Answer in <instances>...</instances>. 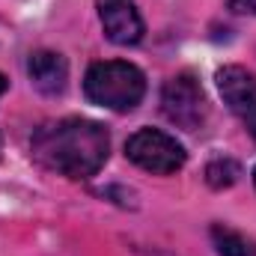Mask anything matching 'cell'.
I'll use <instances>...</instances> for the list:
<instances>
[{"mask_svg": "<svg viewBox=\"0 0 256 256\" xmlns=\"http://www.w3.org/2000/svg\"><path fill=\"white\" fill-rule=\"evenodd\" d=\"M248 131H250V134H254V140H256V122H254V126H248Z\"/></svg>", "mask_w": 256, "mask_h": 256, "instance_id": "obj_12", "label": "cell"}, {"mask_svg": "<svg viewBox=\"0 0 256 256\" xmlns=\"http://www.w3.org/2000/svg\"><path fill=\"white\" fill-rule=\"evenodd\" d=\"M126 155H128V161L137 164L140 170L161 173V176L182 170L185 161H188L185 146L176 137H170V134H164L158 128H140V131H134L126 143Z\"/></svg>", "mask_w": 256, "mask_h": 256, "instance_id": "obj_3", "label": "cell"}, {"mask_svg": "<svg viewBox=\"0 0 256 256\" xmlns=\"http://www.w3.org/2000/svg\"><path fill=\"white\" fill-rule=\"evenodd\" d=\"M30 149L42 167L66 179H90L104 167L110 155V137L104 126L92 120L66 116L36 128Z\"/></svg>", "mask_w": 256, "mask_h": 256, "instance_id": "obj_1", "label": "cell"}, {"mask_svg": "<svg viewBox=\"0 0 256 256\" xmlns=\"http://www.w3.org/2000/svg\"><path fill=\"white\" fill-rule=\"evenodd\" d=\"M84 92L92 104L108 110H134L146 96V78L137 66L126 60H104L92 63L84 78Z\"/></svg>", "mask_w": 256, "mask_h": 256, "instance_id": "obj_2", "label": "cell"}, {"mask_svg": "<svg viewBox=\"0 0 256 256\" xmlns=\"http://www.w3.org/2000/svg\"><path fill=\"white\" fill-rule=\"evenodd\" d=\"M238 176H242V167H238L232 158H214V161L206 164V182H208L212 188H218V191L236 185Z\"/></svg>", "mask_w": 256, "mask_h": 256, "instance_id": "obj_9", "label": "cell"}, {"mask_svg": "<svg viewBox=\"0 0 256 256\" xmlns=\"http://www.w3.org/2000/svg\"><path fill=\"white\" fill-rule=\"evenodd\" d=\"M98 18L114 45H137L146 33L134 0H98Z\"/></svg>", "mask_w": 256, "mask_h": 256, "instance_id": "obj_6", "label": "cell"}, {"mask_svg": "<svg viewBox=\"0 0 256 256\" xmlns=\"http://www.w3.org/2000/svg\"><path fill=\"white\" fill-rule=\"evenodd\" d=\"M6 86H9V80H6V78H3V74H0V96H3V92H6Z\"/></svg>", "mask_w": 256, "mask_h": 256, "instance_id": "obj_11", "label": "cell"}, {"mask_svg": "<svg viewBox=\"0 0 256 256\" xmlns=\"http://www.w3.org/2000/svg\"><path fill=\"white\" fill-rule=\"evenodd\" d=\"M230 9H232V12H248V15H256V0H230Z\"/></svg>", "mask_w": 256, "mask_h": 256, "instance_id": "obj_10", "label": "cell"}, {"mask_svg": "<svg viewBox=\"0 0 256 256\" xmlns=\"http://www.w3.org/2000/svg\"><path fill=\"white\" fill-rule=\"evenodd\" d=\"M212 242L220 256H256V242H250L248 236H242L224 224L212 226Z\"/></svg>", "mask_w": 256, "mask_h": 256, "instance_id": "obj_8", "label": "cell"}, {"mask_svg": "<svg viewBox=\"0 0 256 256\" xmlns=\"http://www.w3.org/2000/svg\"><path fill=\"white\" fill-rule=\"evenodd\" d=\"M161 110L173 126L185 128V131L202 128L206 116H208V102H206V92H202L200 80L191 72H182V74H176L164 84Z\"/></svg>", "mask_w": 256, "mask_h": 256, "instance_id": "obj_4", "label": "cell"}, {"mask_svg": "<svg viewBox=\"0 0 256 256\" xmlns=\"http://www.w3.org/2000/svg\"><path fill=\"white\" fill-rule=\"evenodd\" d=\"M27 74L42 96H60L68 84V63L57 51H36L27 60Z\"/></svg>", "mask_w": 256, "mask_h": 256, "instance_id": "obj_7", "label": "cell"}, {"mask_svg": "<svg viewBox=\"0 0 256 256\" xmlns=\"http://www.w3.org/2000/svg\"><path fill=\"white\" fill-rule=\"evenodd\" d=\"M254 182H256V170H254Z\"/></svg>", "mask_w": 256, "mask_h": 256, "instance_id": "obj_13", "label": "cell"}, {"mask_svg": "<svg viewBox=\"0 0 256 256\" xmlns=\"http://www.w3.org/2000/svg\"><path fill=\"white\" fill-rule=\"evenodd\" d=\"M218 90L226 102V108L244 122H256V78L244 66H224L218 72Z\"/></svg>", "mask_w": 256, "mask_h": 256, "instance_id": "obj_5", "label": "cell"}]
</instances>
